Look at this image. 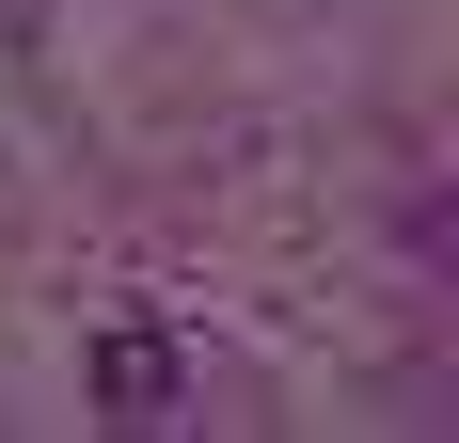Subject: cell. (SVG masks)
I'll list each match as a JSON object with an SVG mask.
<instances>
[{"label":"cell","instance_id":"1","mask_svg":"<svg viewBox=\"0 0 459 443\" xmlns=\"http://www.w3.org/2000/svg\"><path fill=\"white\" fill-rule=\"evenodd\" d=\"M95 396H111V428H175V396H190V364L159 349V333H111V349H95Z\"/></svg>","mask_w":459,"mask_h":443}]
</instances>
